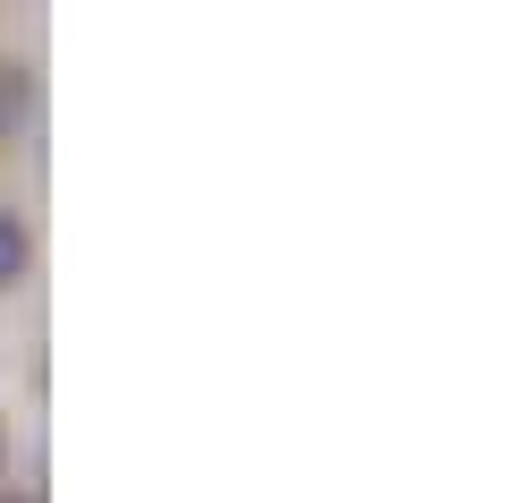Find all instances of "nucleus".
I'll list each match as a JSON object with an SVG mask.
<instances>
[{"label": "nucleus", "mask_w": 512, "mask_h": 503, "mask_svg": "<svg viewBox=\"0 0 512 503\" xmlns=\"http://www.w3.org/2000/svg\"><path fill=\"white\" fill-rule=\"evenodd\" d=\"M18 265H26V239H18V222L0 214V282H9V273H18Z\"/></svg>", "instance_id": "1"}]
</instances>
